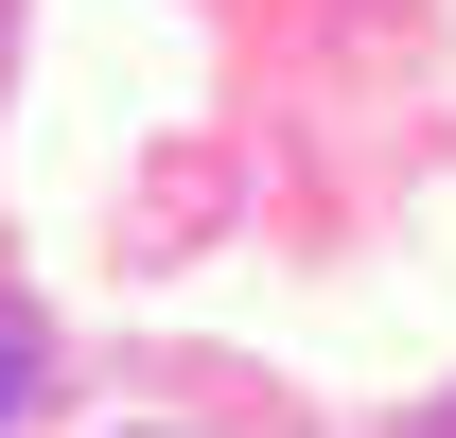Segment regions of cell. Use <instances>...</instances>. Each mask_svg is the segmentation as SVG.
Returning <instances> with one entry per match:
<instances>
[{
  "mask_svg": "<svg viewBox=\"0 0 456 438\" xmlns=\"http://www.w3.org/2000/svg\"><path fill=\"white\" fill-rule=\"evenodd\" d=\"M36 385H53V316H36V298H0V438L36 421Z\"/></svg>",
  "mask_w": 456,
  "mask_h": 438,
  "instance_id": "obj_1",
  "label": "cell"
}]
</instances>
